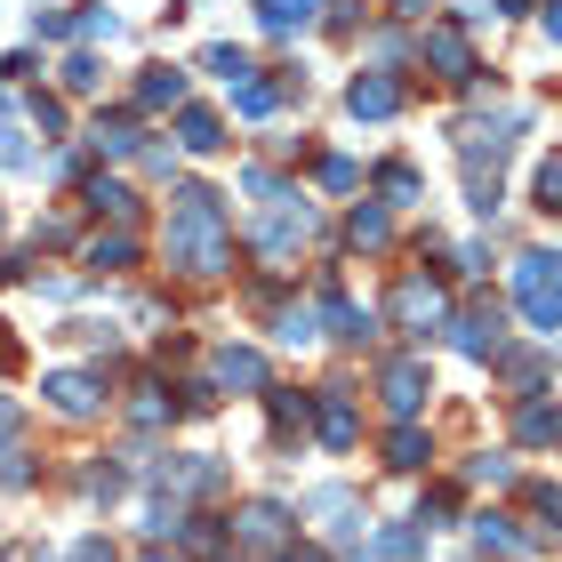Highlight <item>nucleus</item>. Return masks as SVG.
I'll use <instances>...</instances> for the list:
<instances>
[{
	"mask_svg": "<svg viewBox=\"0 0 562 562\" xmlns=\"http://www.w3.org/2000/svg\"><path fill=\"white\" fill-rule=\"evenodd\" d=\"M346 234H353V249H386V241H394L386 201H378V210H353V225H346Z\"/></svg>",
	"mask_w": 562,
	"mask_h": 562,
	"instance_id": "4be33fe9",
	"label": "nucleus"
},
{
	"mask_svg": "<svg viewBox=\"0 0 562 562\" xmlns=\"http://www.w3.org/2000/svg\"><path fill=\"white\" fill-rule=\"evenodd\" d=\"M130 418H137V426H161V418H169V402H161V386H145V394L130 402Z\"/></svg>",
	"mask_w": 562,
	"mask_h": 562,
	"instance_id": "2f4dec72",
	"label": "nucleus"
},
{
	"mask_svg": "<svg viewBox=\"0 0 562 562\" xmlns=\"http://www.w3.org/2000/svg\"><path fill=\"white\" fill-rule=\"evenodd\" d=\"M97 81H105V65H97V57H65V89L72 97H89Z\"/></svg>",
	"mask_w": 562,
	"mask_h": 562,
	"instance_id": "cd10ccee",
	"label": "nucleus"
},
{
	"mask_svg": "<svg viewBox=\"0 0 562 562\" xmlns=\"http://www.w3.org/2000/svg\"><path fill=\"white\" fill-rule=\"evenodd\" d=\"M130 258H137V241H130V234H97V241L81 249V266H89V273H121Z\"/></svg>",
	"mask_w": 562,
	"mask_h": 562,
	"instance_id": "a211bd4d",
	"label": "nucleus"
},
{
	"mask_svg": "<svg viewBox=\"0 0 562 562\" xmlns=\"http://www.w3.org/2000/svg\"><path fill=\"white\" fill-rule=\"evenodd\" d=\"M234 105H241L249 121H266V113L281 105V89H273V81H241V89H234Z\"/></svg>",
	"mask_w": 562,
	"mask_h": 562,
	"instance_id": "393cba45",
	"label": "nucleus"
},
{
	"mask_svg": "<svg viewBox=\"0 0 562 562\" xmlns=\"http://www.w3.org/2000/svg\"><path fill=\"white\" fill-rule=\"evenodd\" d=\"M314 402H322V442L346 450V442H353V402H346V386H322Z\"/></svg>",
	"mask_w": 562,
	"mask_h": 562,
	"instance_id": "2eb2a0df",
	"label": "nucleus"
},
{
	"mask_svg": "<svg viewBox=\"0 0 562 562\" xmlns=\"http://www.w3.org/2000/svg\"><path fill=\"white\" fill-rule=\"evenodd\" d=\"M16 434H24V411H16V402H0V458L16 450Z\"/></svg>",
	"mask_w": 562,
	"mask_h": 562,
	"instance_id": "e433bc0d",
	"label": "nucleus"
},
{
	"mask_svg": "<svg viewBox=\"0 0 562 562\" xmlns=\"http://www.w3.org/2000/svg\"><path fill=\"white\" fill-rule=\"evenodd\" d=\"M515 297L539 329H562V249H530L515 266Z\"/></svg>",
	"mask_w": 562,
	"mask_h": 562,
	"instance_id": "f03ea898",
	"label": "nucleus"
},
{
	"mask_svg": "<svg viewBox=\"0 0 562 562\" xmlns=\"http://www.w3.org/2000/svg\"><path fill=\"white\" fill-rule=\"evenodd\" d=\"M522 9H530V0H498V16H522Z\"/></svg>",
	"mask_w": 562,
	"mask_h": 562,
	"instance_id": "ea45409f",
	"label": "nucleus"
},
{
	"mask_svg": "<svg viewBox=\"0 0 562 562\" xmlns=\"http://www.w3.org/2000/svg\"><path fill=\"white\" fill-rule=\"evenodd\" d=\"M41 394H48L57 418H97V411H105V378H97V370H57Z\"/></svg>",
	"mask_w": 562,
	"mask_h": 562,
	"instance_id": "39448f33",
	"label": "nucleus"
},
{
	"mask_svg": "<svg viewBox=\"0 0 562 562\" xmlns=\"http://www.w3.org/2000/svg\"><path fill=\"white\" fill-rule=\"evenodd\" d=\"M305 418H314L305 394H273V434H305Z\"/></svg>",
	"mask_w": 562,
	"mask_h": 562,
	"instance_id": "b1692460",
	"label": "nucleus"
},
{
	"mask_svg": "<svg viewBox=\"0 0 562 562\" xmlns=\"http://www.w3.org/2000/svg\"><path fill=\"white\" fill-rule=\"evenodd\" d=\"M394 322H402V329H418V338H426V329H442V322H450V297H442V281L411 273V281L394 290Z\"/></svg>",
	"mask_w": 562,
	"mask_h": 562,
	"instance_id": "20e7f679",
	"label": "nucleus"
},
{
	"mask_svg": "<svg viewBox=\"0 0 562 562\" xmlns=\"http://www.w3.org/2000/svg\"><path fill=\"white\" fill-rule=\"evenodd\" d=\"M370 554H378V562H418V554H426V522H386V530L370 539Z\"/></svg>",
	"mask_w": 562,
	"mask_h": 562,
	"instance_id": "f8f14e48",
	"label": "nucleus"
},
{
	"mask_svg": "<svg viewBox=\"0 0 562 562\" xmlns=\"http://www.w3.org/2000/svg\"><path fill=\"white\" fill-rule=\"evenodd\" d=\"M322 0H258V24L266 33H297V24H314Z\"/></svg>",
	"mask_w": 562,
	"mask_h": 562,
	"instance_id": "6ab92c4d",
	"label": "nucleus"
},
{
	"mask_svg": "<svg viewBox=\"0 0 562 562\" xmlns=\"http://www.w3.org/2000/svg\"><path fill=\"white\" fill-rule=\"evenodd\" d=\"M547 41H562V0H547Z\"/></svg>",
	"mask_w": 562,
	"mask_h": 562,
	"instance_id": "4c0bfd02",
	"label": "nucleus"
},
{
	"mask_svg": "<svg viewBox=\"0 0 562 562\" xmlns=\"http://www.w3.org/2000/svg\"><path fill=\"white\" fill-rule=\"evenodd\" d=\"M177 145H186V153H217V145H225V121H217L210 105H193L186 121H177Z\"/></svg>",
	"mask_w": 562,
	"mask_h": 562,
	"instance_id": "f3484780",
	"label": "nucleus"
},
{
	"mask_svg": "<svg viewBox=\"0 0 562 562\" xmlns=\"http://www.w3.org/2000/svg\"><path fill=\"white\" fill-rule=\"evenodd\" d=\"M418 48H426V65H442V81H458V89L474 81V48L458 41L450 24H426V41H418Z\"/></svg>",
	"mask_w": 562,
	"mask_h": 562,
	"instance_id": "6e6552de",
	"label": "nucleus"
},
{
	"mask_svg": "<svg viewBox=\"0 0 562 562\" xmlns=\"http://www.w3.org/2000/svg\"><path fill=\"white\" fill-rule=\"evenodd\" d=\"M145 562H177V554H145Z\"/></svg>",
	"mask_w": 562,
	"mask_h": 562,
	"instance_id": "a19ab883",
	"label": "nucleus"
},
{
	"mask_svg": "<svg viewBox=\"0 0 562 562\" xmlns=\"http://www.w3.org/2000/svg\"><path fill=\"white\" fill-rule=\"evenodd\" d=\"M81 491H89V498H113V491H121V467H89Z\"/></svg>",
	"mask_w": 562,
	"mask_h": 562,
	"instance_id": "f704fd0d",
	"label": "nucleus"
},
{
	"mask_svg": "<svg viewBox=\"0 0 562 562\" xmlns=\"http://www.w3.org/2000/svg\"><path fill=\"white\" fill-rule=\"evenodd\" d=\"M81 33H89V41H121V16H113V9H89Z\"/></svg>",
	"mask_w": 562,
	"mask_h": 562,
	"instance_id": "72a5a7b5",
	"label": "nucleus"
},
{
	"mask_svg": "<svg viewBox=\"0 0 562 562\" xmlns=\"http://www.w3.org/2000/svg\"><path fill=\"white\" fill-rule=\"evenodd\" d=\"M394 9H402V16H426V9H434V0H394Z\"/></svg>",
	"mask_w": 562,
	"mask_h": 562,
	"instance_id": "58836bf2",
	"label": "nucleus"
},
{
	"mask_svg": "<svg viewBox=\"0 0 562 562\" xmlns=\"http://www.w3.org/2000/svg\"><path fill=\"white\" fill-rule=\"evenodd\" d=\"M33 33H41V41H72V33H81V16H57V9H48V16H33Z\"/></svg>",
	"mask_w": 562,
	"mask_h": 562,
	"instance_id": "473e14b6",
	"label": "nucleus"
},
{
	"mask_svg": "<svg viewBox=\"0 0 562 562\" xmlns=\"http://www.w3.org/2000/svg\"><path fill=\"white\" fill-rule=\"evenodd\" d=\"M450 346L458 353H474V362H491V353L506 346V322H498V305H474V314H450Z\"/></svg>",
	"mask_w": 562,
	"mask_h": 562,
	"instance_id": "423d86ee",
	"label": "nucleus"
},
{
	"mask_svg": "<svg viewBox=\"0 0 562 562\" xmlns=\"http://www.w3.org/2000/svg\"><path fill=\"white\" fill-rule=\"evenodd\" d=\"M281 530H290V506L281 498H249L241 506V539L249 547H281Z\"/></svg>",
	"mask_w": 562,
	"mask_h": 562,
	"instance_id": "9d476101",
	"label": "nucleus"
},
{
	"mask_svg": "<svg viewBox=\"0 0 562 562\" xmlns=\"http://www.w3.org/2000/svg\"><path fill=\"white\" fill-rule=\"evenodd\" d=\"M346 113H353V121H394V113H402V81H386V72H362V81L346 89Z\"/></svg>",
	"mask_w": 562,
	"mask_h": 562,
	"instance_id": "0eeeda50",
	"label": "nucleus"
},
{
	"mask_svg": "<svg viewBox=\"0 0 562 562\" xmlns=\"http://www.w3.org/2000/svg\"><path fill=\"white\" fill-rule=\"evenodd\" d=\"M467 482H491V491H498V482H515V458H491V450H482L474 467H467Z\"/></svg>",
	"mask_w": 562,
	"mask_h": 562,
	"instance_id": "c85d7f7f",
	"label": "nucleus"
},
{
	"mask_svg": "<svg viewBox=\"0 0 562 562\" xmlns=\"http://www.w3.org/2000/svg\"><path fill=\"white\" fill-rule=\"evenodd\" d=\"M81 201H89V210H97V217H121V225H130V217H137V193H130V186H121V177H89V186H81Z\"/></svg>",
	"mask_w": 562,
	"mask_h": 562,
	"instance_id": "4468645a",
	"label": "nucleus"
},
{
	"mask_svg": "<svg viewBox=\"0 0 562 562\" xmlns=\"http://www.w3.org/2000/svg\"><path fill=\"white\" fill-rule=\"evenodd\" d=\"M378 394H386V411H394L402 426H411V418L426 411V394H434V370L418 362V353H394L386 378H378Z\"/></svg>",
	"mask_w": 562,
	"mask_h": 562,
	"instance_id": "7ed1b4c3",
	"label": "nucleus"
},
{
	"mask_svg": "<svg viewBox=\"0 0 562 562\" xmlns=\"http://www.w3.org/2000/svg\"><path fill=\"white\" fill-rule=\"evenodd\" d=\"M530 506H539V515H547V530L562 539V491H554V482H530Z\"/></svg>",
	"mask_w": 562,
	"mask_h": 562,
	"instance_id": "c756f323",
	"label": "nucleus"
},
{
	"mask_svg": "<svg viewBox=\"0 0 562 562\" xmlns=\"http://www.w3.org/2000/svg\"><path fill=\"white\" fill-rule=\"evenodd\" d=\"M210 72H225V81L241 89V81H249V48H234V41H217V48H210Z\"/></svg>",
	"mask_w": 562,
	"mask_h": 562,
	"instance_id": "a878e982",
	"label": "nucleus"
},
{
	"mask_svg": "<svg viewBox=\"0 0 562 562\" xmlns=\"http://www.w3.org/2000/svg\"><path fill=\"white\" fill-rule=\"evenodd\" d=\"M353 177H362V169H353V161H338V153H329V161H322V186H329V193H346Z\"/></svg>",
	"mask_w": 562,
	"mask_h": 562,
	"instance_id": "c9c22d12",
	"label": "nucleus"
},
{
	"mask_svg": "<svg viewBox=\"0 0 562 562\" xmlns=\"http://www.w3.org/2000/svg\"><path fill=\"white\" fill-rule=\"evenodd\" d=\"M169 266L193 273V281H217L234 266V225H225L217 193L186 186V201H177V217H169Z\"/></svg>",
	"mask_w": 562,
	"mask_h": 562,
	"instance_id": "f257e3e1",
	"label": "nucleus"
},
{
	"mask_svg": "<svg viewBox=\"0 0 562 562\" xmlns=\"http://www.w3.org/2000/svg\"><path fill=\"white\" fill-rule=\"evenodd\" d=\"M217 386L258 394V386H266V353H258V346H217Z\"/></svg>",
	"mask_w": 562,
	"mask_h": 562,
	"instance_id": "1a4fd4ad",
	"label": "nucleus"
},
{
	"mask_svg": "<svg viewBox=\"0 0 562 562\" xmlns=\"http://www.w3.org/2000/svg\"><path fill=\"white\" fill-rule=\"evenodd\" d=\"M539 210H547V217L562 210V161H539Z\"/></svg>",
	"mask_w": 562,
	"mask_h": 562,
	"instance_id": "7c9ffc66",
	"label": "nucleus"
},
{
	"mask_svg": "<svg viewBox=\"0 0 562 562\" xmlns=\"http://www.w3.org/2000/svg\"><path fill=\"white\" fill-rule=\"evenodd\" d=\"M426 458H434V450H426V434H418V426H394V434H386V467H402V474H418Z\"/></svg>",
	"mask_w": 562,
	"mask_h": 562,
	"instance_id": "aec40b11",
	"label": "nucleus"
},
{
	"mask_svg": "<svg viewBox=\"0 0 562 562\" xmlns=\"http://www.w3.org/2000/svg\"><path fill=\"white\" fill-rule=\"evenodd\" d=\"M515 434H522L530 450H554V442H562V402H522Z\"/></svg>",
	"mask_w": 562,
	"mask_h": 562,
	"instance_id": "9b49d317",
	"label": "nucleus"
},
{
	"mask_svg": "<svg viewBox=\"0 0 562 562\" xmlns=\"http://www.w3.org/2000/svg\"><path fill=\"white\" fill-rule=\"evenodd\" d=\"M89 145L105 153V161H130L145 137H137V121H130V113H113V121H97V130H89Z\"/></svg>",
	"mask_w": 562,
	"mask_h": 562,
	"instance_id": "dca6fc26",
	"label": "nucleus"
},
{
	"mask_svg": "<svg viewBox=\"0 0 562 562\" xmlns=\"http://www.w3.org/2000/svg\"><path fill=\"white\" fill-rule=\"evenodd\" d=\"M474 539H482V547H498V554H515V547H522L506 515H474Z\"/></svg>",
	"mask_w": 562,
	"mask_h": 562,
	"instance_id": "bb28decb",
	"label": "nucleus"
},
{
	"mask_svg": "<svg viewBox=\"0 0 562 562\" xmlns=\"http://www.w3.org/2000/svg\"><path fill=\"white\" fill-rule=\"evenodd\" d=\"M161 105H186V72L177 65H153L137 81V113H161Z\"/></svg>",
	"mask_w": 562,
	"mask_h": 562,
	"instance_id": "ddd939ff",
	"label": "nucleus"
},
{
	"mask_svg": "<svg viewBox=\"0 0 562 562\" xmlns=\"http://www.w3.org/2000/svg\"><path fill=\"white\" fill-rule=\"evenodd\" d=\"M273 338H281V346H314V338H322V314H314V305H281Z\"/></svg>",
	"mask_w": 562,
	"mask_h": 562,
	"instance_id": "412c9836",
	"label": "nucleus"
},
{
	"mask_svg": "<svg viewBox=\"0 0 562 562\" xmlns=\"http://www.w3.org/2000/svg\"><path fill=\"white\" fill-rule=\"evenodd\" d=\"M378 193H386V210H411V201H418V169L386 161V169H378Z\"/></svg>",
	"mask_w": 562,
	"mask_h": 562,
	"instance_id": "5701e85b",
	"label": "nucleus"
}]
</instances>
